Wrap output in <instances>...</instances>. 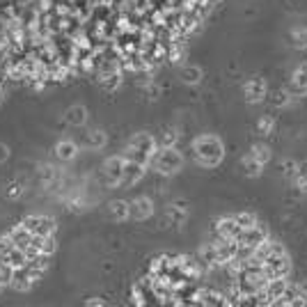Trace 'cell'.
<instances>
[{
	"instance_id": "cell-23",
	"label": "cell",
	"mask_w": 307,
	"mask_h": 307,
	"mask_svg": "<svg viewBox=\"0 0 307 307\" xmlns=\"http://www.w3.org/2000/svg\"><path fill=\"white\" fill-rule=\"evenodd\" d=\"M280 170H282V177H286V179L294 181L296 172H298V161H294V158H284V161L280 163Z\"/></svg>"
},
{
	"instance_id": "cell-1",
	"label": "cell",
	"mask_w": 307,
	"mask_h": 307,
	"mask_svg": "<svg viewBox=\"0 0 307 307\" xmlns=\"http://www.w3.org/2000/svg\"><path fill=\"white\" fill-rule=\"evenodd\" d=\"M222 156H225V145L214 133H204L193 140V158L200 163L202 167H216L220 165Z\"/></svg>"
},
{
	"instance_id": "cell-10",
	"label": "cell",
	"mask_w": 307,
	"mask_h": 307,
	"mask_svg": "<svg viewBox=\"0 0 307 307\" xmlns=\"http://www.w3.org/2000/svg\"><path fill=\"white\" fill-rule=\"evenodd\" d=\"M145 167L142 163L138 161H126V165H124V179H122V186H133L138 184V181L142 179V175H145Z\"/></svg>"
},
{
	"instance_id": "cell-26",
	"label": "cell",
	"mask_w": 307,
	"mask_h": 307,
	"mask_svg": "<svg viewBox=\"0 0 307 307\" xmlns=\"http://www.w3.org/2000/svg\"><path fill=\"white\" fill-rule=\"evenodd\" d=\"M7 195H9V197L21 195V184H9V186H7Z\"/></svg>"
},
{
	"instance_id": "cell-22",
	"label": "cell",
	"mask_w": 307,
	"mask_h": 307,
	"mask_svg": "<svg viewBox=\"0 0 307 307\" xmlns=\"http://www.w3.org/2000/svg\"><path fill=\"white\" fill-rule=\"evenodd\" d=\"M294 184L300 193H307V161L298 163V172H296V177H294Z\"/></svg>"
},
{
	"instance_id": "cell-14",
	"label": "cell",
	"mask_w": 307,
	"mask_h": 307,
	"mask_svg": "<svg viewBox=\"0 0 307 307\" xmlns=\"http://www.w3.org/2000/svg\"><path fill=\"white\" fill-rule=\"evenodd\" d=\"M165 216L172 220V225L181 227V225H184V222H186V218H188V209H186V204H181V202H177V204H170V206H167Z\"/></svg>"
},
{
	"instance_id": "cell-12",
	"label": "cell",
	"mask_w": 307,
	"mask_h": 307,
	"mask_svg": "<svg viewBox=\"0 0 307 307\" xmlns=\"http://www.w3.org/2000/svg\"><path fill=\"white\" fill-rule=\"evenodd\" d=\"M179 76L186 85H197V83L204 78V71H202V67H197V64H186Z\"/></svg>"
},
{
	"instance_id": "cell-7",
	"label": "cell",
	"mask_w": 307,
	"mask_h": 307,
	"mask_svg": "<svg viewBox=\"0 0 307 307\" xmlns=\"http://www.w3.org/2000/svg\"><path fill=\"white\" fill-rule=\"evenodd\" d=\"M23 225H26L28 232L37 236H53V232H55V222L46 216H30L23 220Z\"/></svg>"
},
{
	"instance_id": "cell-25",
	"label": "cell",
	"mask_w": 307,
	"mask_h": 307,
	"mask_svg": "<svg viewBox=\"0 0 307 307\" xmlns=\"http://www.w3.org/2000/svg\"><path fill=\"white\" fill-rule=\"evenodd\" d=\"M289 97H291L289 90H275L271 101H273V106L280 108V106H286V103H289Z\"/></svg>"
},
{
	"instance_id": "cell-5",
	"label": "cell",
	"mask_w": 307,
	"mask_h": 307,
	"mask_svg": "<svg viewBox=\"0 0 307 307\" xmlns=\"http://www.w3.org/2000/svg\"><path fill=\"white\" fill-rule=\"evenodd\" d=\"M216 236H220V239H227V241H239V236H241V227H239V222H236V218L234 216H222V218H218L216 220Z\"/></svg>"
},
{
	"instance_id": "cell-24",
	"label": "cell",
	"mask_w": 307,
	"mask_h": 307,
	"mask_svg": "<svg viewBox=\"0 0 307 307\" xmlns=\"http://www.w3.org/2000/svg\"><path fill=\"white\" fill-rule=\"evenodd\" d=\"M177 138H179L177 128H165V131H163L161 145H163V147H175V145H177Z\"/></svg>"
},
{
	"instance_id": "cell-16",
	"label": "cell",
	"mask_w": 307,
	"mask_h": 307,
	"mask_svg": "<svg viewBox=\"0 0 307 307\" xmlns=\"http://www.w3.org/2000/svg\"><path fill=\"white\" fill-rule=\"evenodd\" d=\"M67 122L71 126H83L87 122V108L85 106H73L67 110Z\"/></svg>"
},
{
	"instance_id": "cell-6",
	"label": "cell",
	"mask_w": 307,
	"mask_h": 307,
	"mask_svg": "<svg viewBox=\"0 0 307 307\" xmlns=\"http://www.w3.org/2000/svg\"><path fill=\"white\" fill-rule=\"evenodd\" d=\"M243 94H245V101H247V103H259V101H264L266 94H268L266 81H264V78H259V76H252L250 81H245Z\"/></svg>"
},
{
	"instance_id": "cell-27",
	"label": "cell",
	"mask_w": 307,
	"mask_h": 307,
	"mask_svg": "<svg viewBox=\"0 0 307 307\" xmlns=\"http://www.w3.org/2000/svg\"><path fill=\"white\" fill-rule=\"evenodd\" d=\"M9 158V149H7V145H0V161H7Z\"/></svg>"
},
{
	"instance_id": "cell-8",
	"label": "cell",
	"mask_w": 307,
	"mask_h": 307,
	"mask_svg": "<svg viewBox=\"0 0 307 307\" xmlns=\"http://www.w3.org/2000/svg\"><path fill=\"white\" fill-rule=\"evenodd\" d=\"M289 94H294V97H305L307 94V64H300V67L294 69L289 78Z\"/></svg>"
},
{
	"instance_id": "cell-21",
	"label": "cell",
	"mask_w": 307,
	"mask_h": 307,
	"mask_svg": "<svg viewBox=\"0 0 307 307\" xmlns=\"http://www.w3.org/2000/svg\"><path fill=\"white\" fill-rule=\"evenodd\" d=\"M234 218H236V222H239L241 232L250 229V227H255L257 222H259V218H257L255 214H250V211H241V214H236Z\"/></svg>"
},
{
	"instance_id": "cell-15",
	"label": "cell",
	"mask_w": 307,
	"mask_h": 307,
	"mask_svg": "<svg viewBox=\"0 0 307 307\" xmlns=\"http://www.w3.org/2000/svg\"><path fill=\"white\" fill-rule=\"evenodd\" d=\"M78 154V145L71 140H62L55 145V156L60 158V161H73Z\"/></svg>"
},
{
	"instance_id": "cell-9",
	"label": "cell",
	"mask_w": 307,
	"mask_h": 307,
	"mask_svg": "<svg viewBox=\"0 0 307 307\" xmlns=\"http://www.w3.org/2000/svg\"><path fill=\"white\" fill-rule=\"evenodd\" d=\"M128 209H131V218L136 220H147V218L154 216V202L149 197H136L133 202H128Z\"/></svg>"
},
{
	"instance_id": "cell-2",
	"label": "cell",
	"mask_w": 307,
	"mask_h": 307,
	"mask_svg": "<svg viewBox=\"0 0 307 307\" xmlns=\"http://www.w3.org/2000/svg\"><path fill=\"white\" fill-rule=\"evenodd\" d=\"M156 149H158L156 138L149 136V133H136V136L131 138V142H128L124 158H126V161H138V163H142V165H149Z\"/></svg>"
},
{
	"instance_id": "cell-17",
	"label": "cell",
	"mask_w": 307,
	"mask_h": 307,
	"mask_svg": "<svg viewBox=\"0 0 307 307\" xmlns=\"http://www.w3.org/2000/svg\"><path fill=\"white\" fill-rule=\"evenodd\" d=\"M241 165H243V172L245 177H250V179H257V177L264 172V165L261 163H257L252 156H243V161H241Z\"/></svg>"
},
{
	"instance_id": "cell-3",
	"label": "cell",
	"mask_w": 307,
	"mask_h": 307,
	"mask_svg": "<svg viewBox=\"0 0 307 307\" xmlns=\"http://www.w3.org/2000/svg\"><path fill=\"white\" fill-rule=\"evenodd\" d=\"M151 163L158 175L172 177L184 167V156H181V151L177 147H161V149H156V154H154Z\"/></svg>"
},
{
	"instance_id": "cell-28",
	"label": "cell",
	"mask_w": 307,
	"mask_h": 307,
	"mask_svg": "<svg viewBox=\"0 0 307 307\" xmlns=\"http://www.w3.org/2000/svg\"><path fill=\"white\" fill-rule=\"evenodd\" d=\"M300 291H303V294L307 296V280H305V282H300Z\"/></svg>"
},
{
	"instance_id": "cell-11",
	"label": "cell",
	"mask_w": 307,
	"mask_h": 307,
	"mask_svg": "<svg viewBox=\"0 0 307 307\" xmlns=\"http://www.w3.org/2000/svg\"><path fill=\"white\" fill-rule=\"evenodd\" d=\"M108 214H110V218H112V220H117V222L128 220V218H131L128 202H124V200H112L110 206H108Z\"/></svg>"
},
{
	"instance_id": "cell-19",
	"label": "cell",
	"mask_w": 307,
	"mask_h": 307,
	"mask_svg": "<svg viewBox=\"0 0 307 307\" xmlns=\"http://www.w3.org/2000/svg\"><path fill=\"white\" fill-rule=\"evenodd\" d=\"M87 147H92V149H101V147H106V142H108V138H106V133L103 131H99V128H94V131L87 133Z\"/></svg>"
},
{
	"instance_id": "cell-20",
	"label": "cell",
	"mask_w": 307,
	"mask_h": 307,
	"mask_svg": "<svg viewBox=\"0 0 307 307\" xmlns=\"http://www.w3.org/2000/svg\"><path fill=\"white\" fill-rule=\"evenodd\" d=\"M257 133H259V136H271V133L275 131V120L271 115H264V117H259V120H257Z\"/></svg>"
},
{
	"instance_id": "cell-4",
	"label": "cell",
	"mask_w": 307,
	"mask_h": 307,
	"mask_svg": "<svg viewBox=\"0 0 307 307\" xmlns=\"http://www.w3.org/2000/svg\"><path fill=\"white\" fill-rule=\"evenodd\" d=\"M124 165H126V158L124 156H110L103 163V181H106V186H110V188L122 186Z\"/></svg>"
},
{
	"instance_id": "cell-13",
	"label": "cell",
	"mask_w": 307,
	"mask_h": 307,
	"mask_svg": "<svg viewBox=\"0 0 307 307\" xmlns=\"http://www.w3.org/2000/svg\"><path fill=\"white\" fill-rule=\"evenodd\" d=\"M247 156H252L257 163L266 165V163L271 161V156H273V151H271V147L266 145V142H255V145L250 147V151H247Z\"/></svg>"
},
{
	"instance_id": "cell-18",
	"label": "cell",
	"mask_w": 307,
	"mask_h": 307,
	"mask_svg": "<svg viewBox=\"0 0 307 307\" xmlns=\"http://www.w3.org/2000/svg\"><path fill=\"white\" fill-rule=\"evenodd\" d=\"M289 42H291V46L294 48H300V51H305L307 48V28L305 26H298V28H294L289 34Z\"/></svg>"
}]
</instances>
